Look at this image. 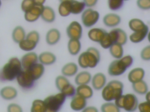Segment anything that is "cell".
<instances>
[{"label": "cell", "instance_id": "cell-49", "mask_svg": "<svg viewBox=\"0 0 150 112\" xmlns=\"http://www.w3.org/2000/svg\"><path fill=\"white\" fill-rule=\"evenodd\" d=\"M36 5H43L46 1V0H33Z\"/></svg>", "mask_w": 150, "mask_h": 112}, {"label": "cell", "instance_id": "cell-21", "mask_svg": "<svg viewBox=\"0 0 150 112\" xmlns=\"http://www.w3.org/2000/svg\"><path fill=\"white\" fill-rule=\"evenodd\" d=\"M35 81L40 79L45 72L44 66L40 63L35 64L28 69H27Z\"/></svg>", "mask_w": 150, "mask_h": 112}, {"label": "cell", "instance_id": "cell-18", "mask_svg": "<svg viewBox=\"0 0 150 112\" xmlns=\"http://www.w3.org/2000/svg\"><path fill=\"white\" fill-rule=\"evenodd\" d=\"M38 59L39 63L43 65H50L56 62L57 57L52 52L45 51L39 54Z\"/></svg>", "mask_w": 150, "mask_h": 112}, {"label": "cell", "instance_id": "cell-8", "mask_svg": "<svg viewBox=\"0 0 150 112\" xmlns=\"http://www.w3.org/2000/svg\"><path fill=\"white\" fill-rule=\"evenodd\" d=\"M17 83L24 89H28L34 85L35 80L27 70L23 69L16 78Z\"/></svg>", "mask_w": 150, "mask_h": 112}, {"label": "cell", "instance_id": "cell-36", "mask_svg": "<svg viewBox=\"0 0 150 112\" xmlns=\"http://www.w3.org/2000/svg\"><path fill=\"white\" fill-rule=\"evenodd\" d=\"M100 110L102 112H121L120 108L111 102H107L103 104Z\"/></svg>", "mask_w": 150, "mask_h": 112}, {"label": "cell", "instance_id": "cell-32", "mask_svg": "<svg viewBox=\"0 0 150 112\" xmlns=\"http://www.w3.org/2000/svg\"><path fill=\"white\" fill-rule=\"evenodd\" d=\"M86 6L83 1L73 0L71 1V13L74 15H79L83 12Z\"/></svg>", "mask_w": 150, "mask_h": 112}, {"label": "cell", "instance_id": "cell-48", "mask_svg": "<svg viewBox=\"0 0 150 112\" xmlns=\"http://www.w3.org/2000/svg\"><path fill=\"white\" fill-rule=\"evenodd\" d=\"M81 112H99V111L96 107L89 106L85 108L83 110H81Z\"/></svg>", "mask_w": 150, "mask_h": 112}, {"label": "cell", "instance_id": "cell-31", "mask_svg": "<svg viewBox=\"0 0 150 112\" xmlns=\"http://www.w3.org/2000/svg\"><path fill=\"white\" fill-rule=\"evenodd\" d=\"M109 52L112 57L119 59L123 57L124 50L122 46L117 43H114L109 48Z\"/></svg>", "mask_w": 150, "mask_h": 112}, {"label": "cell", "instance_id": "cell-17", "mask_svg": "<svg viewBox=\"0 0 150 112\" xmlns=\"http://www.w3.org/2000/svg\"><path fill=\"white\" fill-rule=\"evenodd\" d=\"M107 32L102 28H93L89 30L88 36L92 41L99 43Z\"/></svg>", "mask_w": 150, "mask_h": 112}, {"label": "cell", "instance_id": "cell-13", "mask_svg": "<svg viewBox=\"0 0 150 112\" xmlns=\"http://www.w3.org/2000/svg\"><path fill=\"white\" fill-rule=\"evenodd\" d=\"M93 88L96 90H100L105 86L107 83L106 75L103 73L95 74L91 79Z\"/></svg>", "mask_w": 150, "mask_h": 112}, {"label": "cell", "instance_id": "cell-9", "mask_svg": "<svg viewBox=\"0 0 150 112\" xmlns=\"http://www.w3.org/2000/svg\"><path fill=\"white\" fill-rule=\"evenodd\" d=\"M66 32L67 36L70 39L80 40L82 37L83 28L79 22L74 21L67 26Z\"/></svg>", "mask_w": 150, "mask_h": 112}, {"label": "cell", "instance_id": "cell-35", "mask_svg": "<svg viewBox=\"0 0 150 112\" xmlns=\"http://www.w3.org/2000/svg\"><path fill=\"white\" fill-rule=\"evenodd\" d=\"M45 111L46 109L44 100L36 99L33 102L30 112H45Z\"/></svg>", "mask_w": 150, "mask_h": 112}, {"label": "cell", "instance_id": "cell-40", "mask_svg": "<svg viewBox=\"0 0 150 112\" xmlns=\"http://www.w3.org/2000/svg\"><path fill=\"white\" fill-rule=\"evenodd\" d=\"M99 43L100 45L104 49H109L110 46L114 44L112 38L108 32L106 33Z\"/></svg>", "mask_w": 150, "mask_h": 112}, {"label": "cell", "instance_id": "cell-42", "mask_svg": "<svg viewBox=\"0 0 150 112\" xmlns=\"http://www.w3.org/2000/svg\"><path fill=\"white\" fill-rule=\"evenodd\" d=\"M25 38L38 43L40 40V35L36 31H32L30 32L27 35H26Z\"/></svg>", "mask_w": 150, "mask_h": 112}, {"label": "cell", "instance_id": "cell-53", "mask_svg": "<svg viewBox=\"0 0 150 112\" xmlns=\"http://www.w3.org/2000/svg\"><path fill=\"white\" fill-rule=\"evenodd\" d=\"M124 1H129V0H123Z\"/></svg>", "mask_w": 150, "mask_h": 112}, {"label": "cell", "instance_id": "cell-43", "mask_svg": "<svg viewBox=\"0 0 150 112\" xmlns=\"http://www.w3.org/2000/svg\"><path fill=\"white\" fill-rule=\"evenodd\" d=\"M140 57L143 60L149 61L150 60V46H147L144 47L140 52Z\"/></svg>", "mask_w": 150, "mask_h": 112}, {"label": "cell", "instance_id": "cell-33", "mask_svg": "<svg viewBox=\"0 0 150 112\" xmlns=\"http://www.w3.org/2000/svg\"><path fill=\"white\" fill-rule=\"evenodd\" d=\"M37 44L36 42L25 38L19 43V45L22 50L29 52L35 49Z\"/></svg>", "mask_w": 150, "mask_h": 112}, {"label": "cell", "instance_id": "cell-26", "mask_svg": "<svg viewBox=\"0 0 150 112\" xmlns=\"http://www.w3.org/2000/svg\"><path fill=\"white\" fill-rule=\"evenodd\" d=\"M41 17L45 22L51 23L55 21L56 13L51 7L48 6H44Z\"/></svg>", "mask_w": 150, "mask_h": 112}, {"label": "cell", "instance_id": "cell-51", "mask_svg": "<svg viewBox=\"0 0 150 112\" xmlns=\"http://www.w3.org/2000/svg\"><path fill=\"white\" fill-rule=\"evenodd\" d=\"M73 0H59V1L60 2H62L64 1H71Z\"/></svg>", "mask_w": 150, "mask_h": 112}, {"label": "cell", "instance_id": "cell-52", "mask_svg": "<svg viewBox=\"0 0 150 112\" xmlns=\"http://www.w3.org/2000/svg\"><path fill=\"white\" fill-rule=\"evenodd\" d=\"M1 0H0V7L1 6Z\"/></svg>", "mask_w": 150, "mask_h": 112}, {"label": "cell", "instance_id": "cell-1", "mask_svg": "<svg viewBox=\"0 0 150 112\" xmlns=\"http://www.w3.org/2000/svg\"><path fill=\"white\" fill-rule=\"evenodd\" d=\"M23 69L20 60L16 57H13L0 71V80L13 81L16 79Z\"/></svg>", "mask_w": 150, "mask_h": 112}, {"label": "cell", "instance_id": "cell-3", "mask_svg": "<svg viewBox=\"0 0 150 112\" xmlns=\"http://www.w3.org/2000/svg\"><path fill=\"white\" fill-rule=\"evenodd\" d=\"M124 84L118 80L109 81L103 88L102 91V97L106 102H111L116 99L123 94Z\"/></svg>", "mask_w": 150, "mask_h": 112}, {"label": "cell", "instance_id": "cell-12", "mask_svg": "<svg viewBox=\"0 0 150 112\" xmlns=\"http://www.w3.org/2000/svg\"><path fill=\"white\" fill-rule=\"evenodd\" d=\"M44 6L43 5H36L32 9L25 12L24 14V18L28 22H35L41 16V14L43 10Z\"/></svg>", "mask_w": 150, "mask_h": 112}, {"label": "cell", "instance_id": "cell-11", "mask_svg": "<svg viewBox=\"0 0 150 112\" xmlns=\"http://www.w3.org/2000/svg\"><path fill=\"white\" fill-rule=\"evenodd\" d=\"M21 60L23 69L27 70L38 63V56L33 52H29L22 57Z\"/></svg>", "mask_w": 150, "mask_h": 112}, {"label": "cell", "instance_id": "cell-34", "mask_svg": "<svg viewBox=\"0 0 150 112\" xmlns=\"http://www.w3.org/2000/svg\"><path fill=\"white\" fill-rule=\"evenodd\" d=\"M58 12L62 17L68 16L71 14V1L60 2L58 7Z\"/></svg>", "mask_w": 150, "mask_h": 112}, {"label": "cell", "instance_id": "cell-7", "mask_svg": "<svg viewBox=\"0 0 150 112\" xmlns=\"http://www.w3.org/2000/svg\"><path fill=\"white\" fill-rule=\"evenodd\" d=\"M100 17V13L98 11L92 8L87 9L82 12L81 22L85 27L90 28L98 22Z\"/></svg>", "mask_w": 150, "mask_h": 112}, {"label": "cell", "instance_id": "cell-44", "mask_svg": "<svg viewBox=\"0 0 150 112\" xmlns=\"http://www.w3.org/2000/svg\"><path fill=\"white\" fill-rule=\"evenodd\" d=\"M137 4L141 9L148 10L150 9V0H137Z\"/></svg>", "mask_w": 150, "mask_h": 112}, {"label": "cell", "instance_id": "cell-10", "mask_svg": "<svg viewBox=\"0 0 150 112\" xmlns=\"http://www.w3.org/2000/svg\"><path fill=\"white\" fill-rule=\"evenodd\" d=\"M114 43L124 45L128 40V36L126 32L120 28L113 29L108 32Z\"/></svg>", "mask_w": 150, "mask_h": 112}, {"label": "cell", "instance_id": "cell-28", "mask_svg": "<svg viewBox=\"0 0 150 112\" xmlns=\"http://www.w3.org/2000/svg\"><path fill=\"white\" fill-rule=\"evenodd\" d=\"M129 26L134 32L143 30L148 27L142 20L137 18L131 19L129 22Z\"/></svg>", "mask_w": 150, "mask_h": 112}, {"label": "cell", "instance_id": "cell-27", "mask_svg": "<svg viewBox=\"0 0 150 112\" xmlns=\"http://www.w3.org/2000/svg\"><path fill=\"white\" fill-rule=\"evenodd\" d=\"M81 45L79 39H70L68 41L67 48L69 53L73 56H75L79 53Z\"/></svg>", "mask_w": 150, "mask_h": 112}, {"label": "cell", "instance_id": "cell-19", "mask_svg": "<svg viewBox=\"0 0 150 112\" xmlns=\"http://www.w3.org/2000/svg\"><path fill=\"white\" fill-rule=\"evenodd\" d=\"M61 38L60 32L57 29L52 28L48 31L46 35V41L50 45H54L59 42Z\"/></svg>", "mask_w": 150, "mask_h": 112}, {"label": "cell", "instance_id": "cell-45", "mask_svg": "<svg viewBox=\"0 0 150 112\" xmlns=\"http://www.w3.org/2000/svg\"><path fill=\"white\" fill-rule=\"evenodd\" d=\"M7 112H23L22 108L16 103H12L7 107Z\"/></svg>", "mask_w": 150, "mask_h": 112}, {"label": "cell", "instance_id": "cell-30", "mask_svg": "<svg viewBox=\"0 0 150 112\" xmlns=\"http://www.w3.org/2000/svg\"><path fill=\"white\" fill-rule=\"evenodd\" d=\"M26 36L25 30L22 26H16L13 30L12 38L15 43H19L20 42L25 39Z\"/></svg>", "mask_w": 150, "mask_h": 112}, {"label": "cell", "instance_id": "cell-16", "mask_svg": "<svg viewBox=\"0 0 150 112\" xmlns=\"http://www.w3.org/2000/svg\"><path fill=\"white\" fill-rule=\"evenodd\" d=\"M103 21L104 24L107 27H115L121 23V18L117 14L108 13L103 17Z\"/></svg>", "mask_w": 150, "mask_h": 112}, {"label": "cell", "instance_id": "cell-15", "mask_svg": "<svg viewBox=\"0 0 150 112\" xmlns=\"http://www.w3.org/2000/svg\"><path fill=\"white\" fill-rule=\"evenodd\" d=\"M144 70L141 67H136L130 71L128 74V79L130 82L135 83L142 80L144 77Z\"/></svg>", "mask_w": 150, "mask_h": 112}, {"label": "cell", "instance_id": "cell-50", "mask_svg": "<svg viewBox=\"0 0 150 112\" xmlns=\"http://www.w3.org/2000/svg\"><path fill=\"white\" fill-rule=\"evenodd\" d=\"M150 92H148L145 94V98L146 101L149 102H150Z\"/></svg>", "mask_w": 150, "mask_h": 112}, {"label": "cell", "instance_id": "cell-20", "mask_svg": "<svg viewBox=\"0 0 150 112\" xmlns=\"http://www.w3.org/2000/svg\"><path fill=\"white\" fill-rule=\"evenodd\" d=\"M18 92L16 88L11 86H7L1 88L0 91V95L3 99L7 100H11L16 98Z\"/></svg>", "mask_w": 150, "mask_h": 112}, {"label": "cell", "instance_id": "cell-37", "mask_svg": "<svg viewBox=\"0 0 150 112\" xmlns=\"http://www.w3.org/2000/svg\"><path fill=\"white\" fill-rule=\"evenodd\" d=\"M70 83L68 79L64 75H59L55 80V85L58 90L60 92Z\"/></svg>", "mask_w": 150, "mask_h": 112}, {"label": "cell", "instance_id": "cell-2", "mask_svg": "<svg viewBox=\"0 0 150 112\" xmlns=\"http://www.w3.org/2000/svg\"><path fill=\"white\" fill-rule=\"evenodd\" d=\"M100 57L99 50L95 47H90L81 53L78 58V64L84 69L95 68L100 62Z\"/></svg>", "mask_w": 150, "mask_h": 112}, {"label": "cell", "instance_id": "cell-47", "mask_svg": "<svg viewBox=\"0 0 150 112\" xmlns=\"http://www.w3.org/2000/svg\"><path fill=\"white\" fill-rule=\"evenodd\" d=\"M98 0H83L86 6L88 7H93L95 6Z\"/></svg>", "mask_w": 150, "mask_h": 112}, {"label": "cell", "instance_id": "cell-14", "mask_svg": "<svg viewBox=\"0 0 150 112\" xmlns=\"http://www.w3.org/2000/svg\"><path fill=\"white\" fill-rule=\"evenodd\" d=\"M87 102L86 99L76 94L72 97L70 103V107L72 110L80 111L83 110L86 107Z\"/></svg>", "mask_w": 150, "mask_h": 112}, {"label": "cell", "instance_id": "cell-23", "mask_svg": "<svg viewBox=\"0 0 150 112\" xmlns=\"http://www.w3.org/2000/svg\"><path fill=\"white\" fill-rule=\"evenodd\" d=\"M92 78V75L89 72L83 71L76 75L74 79V81L75 84L78 85H88L91 81Z\"/></svg>", "mask_w": 150, "mask_h": 112}, {"label": "cell", "instance_id": "cell-41", "mask_svg": "<svg viewBox=\"0 0 150 112\" xmlns=\"http://www.w3.org/2000/svg\"><path fill=\"white\" fill-rule=\"evenodd\" d=\"M33 0H23L21 4V8L23 11L25 13L30 10L35 6Z\"/></svg>", "mask_w": 150, "mask_h": 112}, {"label": "cell", "instance_id": "cell-24", "mask_svg": "<svg viewBox=\"0 0 150 112\" xmlns=\"http://www.w3.org/2000/svg\"><path fill=\"white\" fill-rule=\"evenodd\" d=\"M76 94L87 99L93 97V88L88 85H80L76 88Z\"/></svg>", "mask_w": 150, "mask_h": 112}, {"label": "cell", "instance_id": "cell-38", "mask_svg": "<svg viewBox=\"0 0 150 112\" xmlns=\"http://www.w3.org/2000/svg\"><path fill=\"white\" fill-rule=\"evenodd\" d=\"M124 1L123 0H108V5L110 9L117 11L122 8Z\"/></svg>", "mask_w": 150, "mask_h": 112}, {"label": "cell", "instance_id": "cell-22", "mask_svg": "<svg viewBox=\"0 0 150 112\" xmlns=\"http://www.w3.org/2000/svg\"><path fill=\"white\" fill-rule=\"evenodd\" d=\"M79 70L78 65L74 62L65 64L62 67L61 73L65 77H71L76 75Z\"/></svg>", "mask_w": 150, "mask_h": 112}, {"label": "cell", "instance_id": "cell-29", "mask_svg": "<svg viewBox=\"0 0 150 112\" xmlns=\"http://www.w3.org/2000/svg\"><path fill=\"white\" fill-rule=\"evenodd\" d=\"M132 88L135 92L140 95L145 94L148 92V85L143 80L132 83Z\"/></svg>", "mask_w": 150, "mask_h": 112}, {"label": "cell", "instance_id": "cell-6", "mask_svg": "<svg viewBox=\"0 0 150 112\" xmlns=\"http://www.w3.org/2000/svg\"><path fill=\"white\" fill-rule=\"evenodd\" d=\"M66 98L61 92L46 97L44 100L45 112H58L65 102Z\"/></svg>", "mask_w": 150, "mask_h": 112}, {"label": "cell", "instance_id": "cell-5", "mask_svg": "<svg viewBox=\"0 0 150 112\" xmlns=\"http://www.w3.org/2000/svg\"><path fill=\"white\" fill-rule=\"evenodd\" d=\"M115 103L119 108H123L126 112H134L137 108L139 101L136 95L128 93L115 100Z\"/></svg>", "mask_w": 150, "mask_h": 112}, {"label": "cell", "instance_id": "cell-39", "mask_svg": "<svg viewBox=\"0 0 150 112\" xmlns=\"http://www.w3.org/2000/svg\"><path fill=\"white\" fill-rule=\"evenodd\" d=\"M60 92L66 97H73L76 94V88L74 85L70 83L62 89Z\"/></svg>", "mask_w": 150, "mask_h": 112}, {"label": "cell", "instance_id": "cell-4", "mask_svg": "<svg viewBox=\"0 0 150 112\" xmlns=\"http://www.w3.org/2000/svg\"><path fill=\"white\" fill-rule=\"evenodd\" d=\"M133 63V57L129 55L113 60L108 67V73L111 76H120L132 65Z\"/></svg>", "mask_w": 150, "mask_h": 112}, {"label": "cell", "instance_id": "cell-46", "mask_svg": "<svg viewBox=\"0 0 150 112\" xmlns=\"http://www.w3.org/2000/svg\"><path fill=\"white\" fill-rule=\"evenodd\" d=\"M138 108L139 112H150V102L146 101L138 104Z\"/></svg>", "mask_w": 150, "mask_h": 112}, {"label": "cell", "instance_id": "cell-25", "mask_svg": "<svg viewBox=\"0 0 150 112\" xmlns=\"http://www.w3.org/2000/svg\"><path fill=\"white\" fill-rule=\"evenodd\" d=\"M149 32V27L140 31L133 32L129 36L131 42L134 43H138L143 41L146 37Z\"/></svg>", "mask_w": 150, "mask_h": 112}]
</instances>
